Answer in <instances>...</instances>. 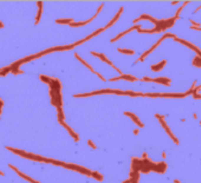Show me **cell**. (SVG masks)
<instances>
[{
  "instance_id": "obj_1",
  "label": "cell",
  "mask_w": 201,
  "mask_h": 183,
  "mask_svg": "<svg viewBox=\"0 0 201 183\" xmlns=\"http://www.w3.org/2000/svg\"><path fill=\"white\" fill-rule=\"evenodd\" d=\"M40 80L49 84L50 89H49V95H50V101L51 104L55 105L56 108H62L63 105V101H62V84L59 81V79L57 78H51L44 74L39 76Z\"/></svg>"
},
{
  "instance_id": "obj_2",
  "label": "cell",
  "mask_w": 201,
  "mask_h": 183,
  "mask_svg": "<svg viewBox=\"0 0 201 183\" xmlns=\"http://www.w3.org/2000/svg\"><path fill=\"white\" fill-rule=\"evenodd\" d=\"M7 150H11L12 152L14 154H18L19 156L22 157H25V158H29V159H33V161H39V162H46V158L44 157H40L39 155H34V154H31V152H26V151H23V150H18V149H14V148H10L7 147L6 148Z\"/></svg>"
},
{
  "instance_id": "obj_3",
  "label": "cell",
  "mask_w": 201,
  "mask_h": 183,
  "mask_svg": "<svg viewBox=\"0 0 201 183\" xmlns=\"http://www.w3.org/2000/svg\"><path fill=\"white\" fill-rule=\"evenodd\" d=\"M168 37H172V38H174L175 36H174V34H172V33H166L164 36H162V37H161V38H160V39H159V40H157V41H156V43H155V44H154V45L150 47V49H148V50H147L144 53H142V54H141V57H140V58H139V59H137L135 63H137V61H143V59H144V58H146V57H147L149 53H151V52H153V51H154V50H155V49H156V47H157V46H159V45H160V44H161V43H162V41H163L166 38H168Z\"/></svg>"
},
{
  "instance_id": "obj_4",
  "label": "cell",
  "mask_w": 201,
  "mask_h": 183,
  "mask_svg": "<svg viewBox=\"0 0 201 183\" xmlns=\"http://www.w3.org/2000/svg\"><path fill=\"white\" fill-rule=\"evenodd\" d=\"M143 96L147 97H166V98H183L187 95V92L183 94H143Z\"/></svg>"
},
{
  "instance_id": "obj_5",
  "label": "cell",
  "mask_w": 201,
  "mask_h": 183,
  "mask_svg": "<svg viewBox=\"0 0 201 183\" xmlns=\"http://www.w3.org/2000/svg\"><path fill=\"white\" fill-rule=\"evenodd\" d=\"M174 40H175V41H177V43H180V44H182V45H186V46H187V47H189V49H192V50L196 53V56H197V57H201V50H200L197 46H195L194 44H192L190 41L184 40V39H181V38H179V37H174Z\"/></svg>"
},
{
  "instance_id": "obj_6",
  "label": "cell",
  "mask_w": 201,
  "mask_h": 183,
  "mask_svg": "<svg viewBox=\"0 0 201 183\" xmlns=\"http://www.w3.org/2000/svg\"><path fill=\"white\" fill-rule=\"evenodd\" d=\"M143 81H153V83H157V84H162L164 86H169L172 80L167 77H159V78H149V77H143L142 78Z\"/></svg>"
},
{
  "instance_id": "obj_7",
  "label": "cell",
  "mask_w": 201,
  "mask_h": 183,
  "mask_svg": "<svg viewBox=\"0 0 201 183\" xmlns=\"http://www.w3.org/2000/svg\"><path fill=\"white\" fill-rule=\"evenodd\" d=\"M159 122H160V124L162 125V128L164 129V131L168 134V136H169V137L173 139V142H174L175 144H179V139H177V138L174 136V134L172 132V130L169 129V127H168V124L164 122V119H163V118H161V119H159Z\"/></svg>"
},
{
  "instance_id": "obj_8",
  "label": "cell",
  "mask_w": 201,
  "mask_h": 183,
  "mask_svg": "<svg viewBox=\"0 0 201 183\" xmlns=\"http://www.w3.org/2000/svg\"><path fill=\"white\" fill-rule=\"evenodd\" d=\"M167 170V163L166 162H157L154 165V171L157 174H164V171Z\"/></svg>"
},
{
  "instance_id": "obj_9",
  "label": "cell",
  "mask_w": 201,
  "mask_h": 183,
  "mask_svg": "<svg viewBox=\"0 0 201 183\" xmlns=\"http://www.w3.org/2000/svg\"><path fill=\"white\" fill-rule=\"evenodd\" d=\"M124 115H126V116H129V117H130V119H131V121H133V122H134V123H135L139 128H143V127H144V124H143V123L139 119V117H137L135 114L129 112V111H126V112H124Z\"/></svg>"
},
{
  "instance_id": "obj_10",
  "label": "cell",
  "mask_w": 201,
  "mask_h": 183,
  "mask_svg": "<svg viewBox=\"0 0 201 183\" xmlns=\"http://www.w3.org/2000/svg\"><path fill=\"white\" fill-rule=\"evenodd\" d=\"M166 64H167V60H166V59H162V60H161V61H159L157 64L151 65V66H150V69H151V71H154V72H159V71H161V70L166 66Z\"/></svg>"
},
{
  "instance_id": "obj_11",
  "label": "cell",
  "mask_w": 201,
  "mask_h": 183,
  "mask_svg": "<svg viewBox=\"0 0 201 183\" xmlns=\"http://www.w3.org/2000/svg\"><path fill=\"white\" fill-rule=\"evenodd\" d=\"M75 57H76V58H77V59H78V60H79V61H80L82 64H84V65H85V66H86V67H88L89 70H91V72H93V73H95L96 76H98V77H99L100 79H102V80H106V79H104V78H103L102 76H100V74H99L98 72H96V71H95V70H93V69H92V67H91V66H90V65H89V64H88V63H86L85 60H83V59H82V58H80V57H79V56H78L77 53H75Z\"/></svg>"
},
{
  "instance_id": "obj_12",
  "label": "cell",
  "mask_w": 201,
  "mask_h": 183,
  "mask_svg": "<svg viewBox=\"0 0 201 183\" xmlns=\"http://www.w3.org/2000/svg\"><path fill=\"white\" fill-rule=\"evenodd\" d=\"M129 182L130 183H139L140 181V172L137 171H131L130 170V174H129Z\"/></svg>"
},
{
  "instance_id": "obj_13",
  "label": "cell",
  "mask_w": 201,
  "mask_h": 183,
  "mask_svg": "<svg viewBox=\"0 0 201 183\" xmlns=\"http://www.w3.org/2000/svg\"><path fill=\"white\" fill-rule=\"evenodd\" d=\"M62 125H63V127H64V128L67 130V132H69V134H70V136L73 138V141H76V142H77V141L79 139V136H78V134H76V132H75V131H73V130L70 128V125H67L66 123H62Z\"/></svg>"
},
{
  "instance_id": "obj_14",
  "label": "cell",
  "mask_w": 201,
  "mask_h": 183,
  "mask_svg": "<svg viewBox=\"0 0 201 183\" xmlns=\"http://www.w3.org/2000/svg\"><path fill=\"white\" fill-rule=\"evenodd\" d=\"M91 54H92V56H96V57H98V58H99L100 60H102V61H106V63H108V64H109L110 66H113L114 69L116 67V66H115V65H114V64H113V63H111V61H110V60H109V59H108V58H107L104 54H102V53H97V52H93V51L91 52Z\"/></svg>"
},
{
  "instance_id": "obj_15",
  "label": "cell",
  "mask_w": 201,
  "mask_h": 183,
  "mask_svg": "<svg viewBox=\"0 0 201 183\" xmlns=\"http://www.w3.org/2000/svg\"><path fill=\"white\" fill-rule=\"evenodd\" d=\"M122 11H123V7H121V9L118 10V12L116 13V16H115V17H114V18H113V19L110 20V23H108V25H106V26H104V30H106V29H108V27H110L111 25H114V24L116 23V20H117L118 18H120V16H121Z\"/></svg>"
},
{
  "instance_id": "obj_16",
  "label": "cell",
  "mask_w": 201,
  "mask_h": 183,
  "mask_svg": "<svg viewBox=\"0 0 201 183\" xmlns=\"http://www.w3.org/2000/svg\"><path fill=\"white\" fill-rule=\"evenodd\" d=\"M37 4V6H38V12H37V16H36V25L39 23V20H40V17H42V10H43V3L42 1H37L36 3Z\"/></svg>"
},
{
  "instance_id": "obj_17",
  "label": "cell",
  "mask_w": 201,
  "mask_h": 183,
  "mask_svg": "<svg viewBox=\"0 0 201 183\" xmlns=\"http://www.w3.org/2000/svg\"><path fill=\"white\" fill-rule=\"evenodd\" d=\"M57 109V121L58 123H64V112H63V108H56Z\"/></svg>"
},
{
  "instance_id": "obj_18",
  "label": "cell",
  "mask_w": 201,
  "mask_h": 183,
  "mask_svg": "<svg viewBox=\"0 0 201 183\" xmlns=\"http://www.w3.org/2000/svg\"><path fill=\"white\" fill-rule=\"evenodd\" d=\"M187 4H189V1H188V0H187V1H183V3H182V5H181V6H180V7H179V9L176 10V12H175V14H174V17H173V18H174L175 20H176V19H179V17H180V13H181V11L183 10V7H184V6L187 5Z\"/></svg>"
},
{
  "instance_id": "obj_19",
  "label": "cell",
  "mask_w": 201,
  "mask_h": 183,
  "mask_svg": "<svg viewBox=\"0 0 201 183\" xmlns=\"http://www.w3.org/2000/svg\"><path fill=\"white\" fill-rule=\"evenodd\" d=\"M118 79H124V80H129V81H135L137 80V78L135 76H130V74H121L118 77Z\"/></svg>"
},
{
  "instance_id": "obj_20",
  "label": "cell",
  "mask_w": 201,
  "mask_h": 183,
  "mask_svg": "<svg viewBox=\"0 0 201 183\" xmlns=\"http://www.w3.org/2000/svg\"><path fill=\"white\" fill-rule=\"evenodd\" d=\"M192 64H193L194 66H196V67H200V69H201V57H197V56H195V57L193 58V61H192Z\"/></svg>"
},
{
  "instance_id": "obj_21",
  "label": "cell",
  "mask_w": 201,
  "mask_h": 183,
  "mask_svg": "<svg viewBox=\"0 0 201 183\" xmlns=\"http://www.w3.org/2000/svg\"><path fill=\"white\" fill-rule=\"evenodd\" d=\"M9 72H11V67H10V65H9V66H6V67L0 69V77H4V76H6Z\"/></svg>"
},
{
  "instance_id": "obj_22",
  "label": "cell",
  "mask_w": 201,
  "mask_h": 183,
  "mask_svg": "<svg viewBox=\"0 0 201 183\" xmlns=\"http://www.w3.org/2000/svg\"><path fill=\"white\" fill-rule=\"evenodd\" d=\"M118 52H121L123 54H128V56H133L135 53L134 50H128V49H118Z\"/></svg>"
},
{
  "instance_id": "obj_23",
  "label": "cell",
  "mask_w": 201,
  "mask_h": 183,
  "mask_svg": "<svg viewBox=\"0 0 201 183\" xmlns=\"http://www.w3.org/2000/svg\"><path fill=\"white\" fill-rule=\"evenodd\" d=\"M91 176H92L93 178H96L97 181H102V179H103V176L100 175L98 171H92V172H91Z\"/></svg>"
},
{
  "instance_id": "obj_24",
  "label": "cell",
  "mask_w": 201,
  "mask_h": 183,
  "mask_svg": "<svg viewBox=\"0 0 201 183\" xmlns=\"http://www.w3.org/2000/svg\"><path fill=\"white\" fill-rule=\"evenodd\" d=\"M56 23L57 24H71V23H73V19H57L56 20Z\"/></svg>"
},
{
  "instance_id": "obj_25",
  "label": "cell",
  "mask_w": 201,
  "mask_h": 183,
  "mask_svg": "<svg viewBox=\"0 0 201 183\" xmlns=\"http://www.w3.org/2000/svg\"><path fill=\"white\" fill-rule=\"evenodd\" d=\"M194 99H201V94H192Z\"/></svg>"
},
{
  "instance_id": "obj_26",
  "label": "cell",
  "mask_w": 201,
  "mask_h": 183,
  "mask_svg": "<svg viewBox=\"0 0 201 183\" xmlns=\"http://www.w3.org/2000/svg\"><path fill=\"white\" fill-rule=\"evenodd\" d=\"M88 144L90 145V148H92V149H96V145H95V144H93V143H92V142H91L90 139L88 141Z\"/></svg>"
},
{
  "instance_id": "obj_27",
  "label": "cell",
  "mask_w": 201,
  "mask_h": 183,
  "mask_svg": "<svg viewBox=\"0 0 201 183\" xmlns=\"http://www.w3.org/2000/svg\"><path fill=\"white\" fill-rule=\"evenodd\" d=\"M3 105H4V102L0 99V115H1V112H3Z\"/></svg>"
},
{
  "instance_id": "obj_28",
  "label": "cell",
  "mask_w": 201,
  "mask_h": 183,
  "mask_svg": "<svg viewBox=\"0 0 201 183\" xmlns=\"http://www.w3.org/2000/svg\"><path fill=\"white\" fill-rule=\"evenodd\" d=\"M199 10H201V4H200V6H197V7H196V9L194 10V13H196V12H197Z\"/></svg>"
},
{
  "instance_id": "obj_29",
  "label": "cell",
  "mask_w": 201,
  "mask_h": 183,
  "mask_svg": "<svg viewBox=\"0 0 201 183\" xmlns=\"http://www.w3.org/2000/svg\"><path fill=\"white\" fill-rule=\"evenodd\" d=\"M190 29L192 30H196V31H201V27H193V26H190Z\"/></svg>"
},
{
  "instance_id": "obj_30",
  "label": "cell",
  "mask_w": 201,
  "mask_h": 183,
  "mask_svg": "<svg viewBox=\"0 0 201 183\" xmlns=\"http://www.w3.org/2000/svg\"><path fill=\"white\" fill-rule=\"evenodd\" d=\"M170 4H172V5H177V4H179V1H172Z\"/></svg>"
},
{
  "instance_id": "obj_31",
  "label": "cell",
  "mask_w": 201,
  "mask_h": 183,
  "mask_svg": "<svg viewBox=\"0 0 201 183\" xmlns=\"http://www.w3.org/2000/svg\"><path fill=\"white\" fill-rule=\"evenodd\" d=\"M133 132H134V134H135V135H137V134H139V129H135V130H134V131H133Z\"/></svg>"
},
{
  "instance_id": "obj_32",
  "label": "cell",
  "mask_w": 201,
  "mask_h": 183,
  "mask_svg": "<svg viewBox=\"0 0 201 183\" xmlns=\"http://www.w3.org/2000/svg\"><path fill=\"white\" fill-rule=\"evenodd\" d=\"M162 158H166V151H162Z\"/></svg>"
},
{
  "instance_id": "obj_33",
  "label": "cell",
  "mask_w": 201,
  "mask_h": 183,
  "mask_svg": "<svg viewBox=\"0 0 201 183\" xmlns=\"http://www.w3.org/2000/svg\"><path fill=\"white\" fill-rule=\"evenodd\" d=\"M193 118L196 119V118H197V115H196V114H193Z\"/></svg>"
},
{
  "instance_id": "obj_34",
  "label": "cell",
  "mask_w": 201,
  "mask_h": 183,
  "mask_svg": "<svg viewBox=\"0 0 201 183\" xmlns=\"http://www.w3.org/2000/svg\"><path fill=\"white\" fill-rule=\"evenodd\" d=\"M173 182H174V183H181V182H180V181H179V179H176V178H175V179H174V181H173Z\"/></svg>"
},
{
  "instance_id": "obj_35",
  "label": "cell",
  "mask_w": 201,
  "mask_h": 183,
  "mask_svg": "<svg viewBox=\"0 0 201 183\" xmlns=\"http://www.w3.org/2000/svg\"><path fill=\"white\" fill-rule=\"evenodd\" d=\"M3 27H4V24H3L1 21H0V29H3Z\"/></svg>"
},
{
  "instance_id": "obj_36",
  "label": "cell",
  "mask_w": 201,
  "mask_h": 183,
  "mask_svg": "<svg viewBox=\"0 0 201 183\" xmlns=\"http://www.w3.org/2000/svg\"><path fill=\"white\" fill-rule=\"evenodd\" d=\"M122 183H130V182H129V179H126V181H123Z\"/></svg>"
},
{
  "instance_id": "obj_37",
  "label": "cell",
  "mask_w": 201,
  "mask_h": 183,
  "mask_svg": "<svg viewBox=\"0 0 201 183\" xmlns=\"http://www.w3.org/2000/svg\"><path fill=\"white\" fill-rule=\"evenodd\" d=\"M0 175H1V176H3V175H4V172H3V171H0Z\"/></svg>"
},
{
  "instance_id": "obj_38",
  "label": "cell",
  "mask_w": 201,
  "mask_h": 183,
  "mask_svg": "<svg viewBox=\"0 0 201 183\" xmlns=\"http://www.w3.org/2000/svg\"><path fill=\"white\" fill-rule=\"evenodd\" d=\"M200 125H201V121H200Z\"/></svg>"
}]
</instances>
